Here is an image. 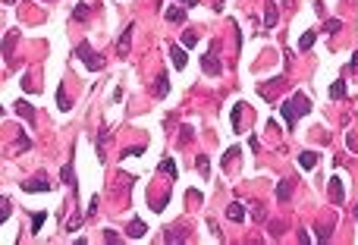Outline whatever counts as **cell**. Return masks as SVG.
I'll return each instance as SVG.
<instances>
[{"mask_svg":"<svg viewBox=\"0 0 358 245\" xmlns=\"http://www.w3.org/2000/svg\"><path fill=\"white\" fill-rule=\"evenodd\" d=\"M308 110H311V98L305 95V91H295V95L289 98V101H283V104H280V114H283V120H286L289 129H293L295 120H298L302 114H308Z\"/></svg>","mask_w":358,"mask_h":245,"instance_id":"cell-1","label":"cell"},{"mask_svg":"<svg viewBox=\"0 0 358 245\" xmlns=\"http://www.w3.org/2000/svg\"><path fill=\"white\" fill-rule=\"evenodd\" d=\"M76 54H79V60L85 63V69H91V72H101V69H104V57H98L95 48H91L88 41H79Z\"/></svg>","mask_w":358,"mask_h":245,"instance_id":"cell-2","label":"cell"},{"mask_svg":"<svg viewBox=\"0 0 358 245\" xmlns=\"http://www.w3.org/2000/svg\"><path fill=\"white\" fill-rule=\"evenodd\" d=\"M217 48H220V44L214 41V44H211V50L201 57V69L208 72V76H220V72H223V66H220V57H217Z\"/></svg>","mask_w":358,"mask_h":245,"instance_id":"cell-3","label":"cell"},{"mask_svg":"<svg viewBox=\"0 0 358 245\" xmlns=\"http://www.w3.org/2000/svg\"><path fill=\"white\" fill-rule=\"evenodd\" d=\"M16 41H19V29H10V32H6V38H3V44H0V54H3L6 63L13 60V48H16Z\"/></svg>","mask_w":358,"mask_h":245,"instance_id":"cell-4","label":"cell"},{"mask_svg":"<svg viewBox=\"0 0 358 245\" xmlns=\"http://www.w3.org/2000/svg\"><path fill=\"white\" fill-rule=\"evenodd\" d=\"M22 192H50L48 176H44V173H38L35 180H25V182H22Z\"/></svg>","mask_w":358,"mask_h":245,"instance_id":"cell-5","label":"cell"},{"mask_svg":"<svg viewBox=\"0 0 358 245\" xmlns=\"http://www.w3.org/2000/svg\"><path fill=\"white\" fill-rule=\"evenodd\" d=\"M132 29H135V25H126V29H123V35H119V41H116V54L119 57H126V54H129V44H132Z\"/></svg>","mask_w":358,"mask_h":245,"instance_id":"cell-6","label":"cell"},{"mask_svg":"<svg viewBox=\"0 0 358 245\" xmlns=\"http://www.w3.org/2000/svg\"><path fill=\"white\" fill-rule=\"evenodd\" d=\"M342 198H346V192H342V180H340V176H330V201L342 204Z\"/></svg>","mask_w":358,"mask_h":245,"instance_id":"cell-7","label":"cell"},{"mask_svg":"<svg viewBox=\"0 0 358 245\" xmlns=\"http://www.w3.org/2000/svg\"><path fill=\"white\" fill-rule=\"evenodd\" d=\"M170 60H173L176 69H185V63H189V57H185V48H179V44H170Z\"/></svg>","mask_w":358,"mask_h":245,"instance_id":"cell-8","label":"cell"},{"mask_svg":"<svg viewBox=\"0 0 358 245\" xmlns=\"http://www.w3.org/2000/svg\"><path fill=\"white\" fill-rule=\"evenodd\" d=\"M317 161H321L317 151H302V154H298V167H302V170H314Z\"/></svg>","mask_w":358,"mask_h":245,"instance_id":"cell-9","label":"cell"},{"mask_svg":"<svg viewBox=\"0 0 358 245\" xmlns=\"http://www.w3.org/2000/svg\"><path fill=\"white\" fill-rule=\"evenodd\" d=\"M227 217H229L233 223H242V220H245V208H242V201H229V204H227Z\"/></svg>","mask_w":358,"mask_h":245,"instance_id":"cell-10","label":"cell"},{"mask_svg":"<svg viewBox=\"0 0 358 245\" xmlns=\"http://www.w3.org/2000/svg\"><path fill=\"white\" fill-rule=\"evenodd\" d=\"M293 198V180H283L277 185V201H289Z\"/></svg>","mask_w":358,"mask_h":245,"instance_id":"cell-11","label":"cell"},{"mask_svg":"<svg viewBox=\"0 0 358 245\" xmlns=\"http://www.w3.org/2000/svg\"><path fill=\"white\" fill-rule=\"evenodd\" d=\"M277 13H280V10H277V3L264 6V29H274V25H277Z\"/></svg>","mask_w":358,"mask_h":245,"instance_id":"cell-12","label":"cell"},{"mask_svg":"<svg viewBox=\"0 0 358 245\" xmlns=\"http://www.w3.org/2000/svg\"><path fill=\"white\" fill-rule=\"evenodd\" d=\"M16 114L22 116V120H35V107H32V104H25V101H16Z\"/></svg>","mask_w":358,"mask_h":245,"instance_id":"cell-13","label":"cell"},{"mask_svg":"<svg viewBox=\"0 0 358 245\" xmlns=\"http://www.w3.org/2000/svg\"><path fill=\"white\" fill-rule=\"evenodd\" d=\"M330 98H333V101H342V98H346V82H342V79H336V82L330 85Z\"/></svg>","mask_w":358,"mask_h":245,"instance_id":"cell-14","label":"cell"},{"mask_svg":"<svg viewBox=\"0 0 358 245\" xmlns=\"http://www.w3.org/2000/svg\"><path fill=\"white\" fill-rule=\"evenodd\" d=\"M145 229H148V227H145L142 220H132V223H129V229H126V236H132V239H142Z\"/></svg>","mask_w":358,"mask_h":245,"instance_id":"cell-15","label":"cell"},{"mask_svg":"<svg viewBox=\"0 0 358 245\" xmlns=\"http://www.w3.org/2000/svg\"><path fill=\"white\" fill-rule=\"evenodd\" d=\"M163 16H167L170 22H182V19H185V10H182V6H167V10H163Z\"/></svg>","mask_w":358,"mask_h":245,"instance_id":"cell-16","label":"cell"},{"mask_svg":"<svg viewBox=\"0 0 358 245\" xmlns=\"http://www.w3.org/2000/svg\"><path fill=\"white\" fill-rule=\"evenodd\" d=\"M25 148H32V138L29 135H25V132H19V142L16 145H13V151H10V154H22V151Z\"/></svg>","mask_w":358,"mask_h":245,"instance_id":"cell-17","label":"cell"},{"mask_svg":"<svg viewBox=\"0 0 358 245\" xmlns=\"http://www.w3.org/2000/svg\"><path fill=\"white\" fill-rule=\"evenodd\" d=\"M154 95H157V98H167V95H170V79L163 76V72L157 76V91H154Z\"/></svg>","mask_w":358,"mask_h":245,"instance_id":"cell-18","label":"cell"},{"mask_svg":"<svg viewBox=\"0 0 358 245\" xmlns=\"http://www.w3.org/2000/svg\"><path fill=\"white\" fill-rule=\"evenodd\" d=\"M314 32H305V35L302 38H298V50H302V54H305V50H311V44H314Z\"/></svg>","mask_w":358,"mask_h":245,"instance_id":"cell-19","label":"cell"},{"mask_svg":"<svg viewBox=\"0 0 358 245\" xmlns=\"http://www.w3.org/2000/svg\"><path fill=\"white\" fill-rule=\"evenodd\" d=\"M57 107L63 110V114H66V110L72 107V104H69V98H66V88H63V85H60V88H57Z\"/></svg>","mask_w":358,"mask_h":245,"instance_id":"cell-20","label":"cell"},{"mask_svg":"<svg viewBox=\"0 0 358 245\" xmlns=\"http://www.w3.org/2000/svg\"><path fill=\"white\" fill-rule=\"evenodd\" d=\"M195 167H198V173L208 180V173H211V163H208V154H198V161H195Z\"/></svg>","mask_w":358,"mask_h":245,"instance_id":"cell-21","label":"cell"},{"mask_svg":"<svg viewBox=\"0 0 358 245\" xmlns=\"http://www.w3.org/2000/svg\"><path fill=\"white\" fill-rule=\"evenodd\" d=\"M233 132H242V104H233Z\"/></svg>","mask_w":358,"mask_h":245,"instance_id":"cell-22","label":"cell"},{"mask_svg":"<svg viewBox=\"0 0 358 245\" xmlns=\"http://www.w3.org/2000/svg\"><path fill=\"white\" fill-rule=\"evenodd\" d=\"M163 239H167V242H182V239H185V233H182V229H179V227H170Z\"/></svg>","mask_w":358,"mask_h":245,"instance_id":"cell-23","label":"cell"},{"mask_svg":"<svg viewBox=\"0 0 358 245\" xmlns=\"http://www.w3.org/2000/svg\"><path fill=\"white\" fill-rule=\"evenodd\" d=\"M161 173H167V176H179V173H176V163L170 161V157H163V161H161Z\"/></svg>","mask_w":358,"mask_h":245,"instance_id":"cell-24","label":"cell"},{"mask_svg":"<svg viewBox=\"0 0 358 245\" xmlns=\"http://www.w3.org/2000/svg\"><path fill=\"white\" fill-rule=\"evenodd\" d=\"M60 176H63V182H66V185H76V173H72V161L63 167V173H60Z\"/></svg>","mask_w":358,"mask_h":245,"instance_id":"cell-25","label":"cell"},{"mask_svg":"<svg viewBox=\"0 0 358 245\" xmlns=\"http://www.w3.org/2000/svg\"><path fill=\"white\" fill-rule=\"evenodd\" d=\"M44 220H48V214H44V211H38V214L32 217V233H38V229L44 227Z\"/></svg>","mask_w":358,"mask_h":245,"instance_id":"cell-26","label":"cell"},{"mask_svg":"<svg viewBox=\"0 0 358 245\" xmlns=\"http://www.w3.org/2000/svg\"><path fill=\"white\" fill-rule=\"evenodd\" d=\"M10 211H13V201H10V198H0V223L10 217Z\"/></svg>","mask_w":358,"mask_h":245,"instance_id":"cell-27","label":"cell"},{"mask_svg":"<svg viewBox=\"0 0 358 245\" xmlns=\"http://www.w3.org/2000/svg\"><path fill=\"white\" fill-rule=\"evenodd\" d=\"M340 29H342V19H327V25H324V32H327V35H336Z\"/></svg>","mask_w":358,"mask_h":245,"instance_id":"cell-28","label":"cell"},{"mask_svg":"<svg viewBox=\"0 0 358 245\" xmlns=\"http://www.w3.org/2000/svg\"><path fill=\"white\" fill-rule=\"evenodd\" d=\"M236 154H239V148H229L227 154H223V170L229 173V163H236Z\"/></svg>","mask_w":358,"mask_h":245,"instance_id":"cell-29","label":"cell"},{"mask_svg":"<svg viewBox=\"0 0 358 245\" xmlns=\"http://www.w3.org/2000/svg\"><path fill=\"white\" fill-rule=\"evenodd\" d=\"M192 138H195V132H192V126H182V132H179V145H189Z\"/></svg>","mask_w":358,"mask_h":245,"instance_id":"cell-30","label":"cell"},{"mask_svg":"<svg viewBox=\"0 0 358 245\" xmlns=\"http://www.w3.org/2000/svg\"><path fill=\"white\" fill-rule=\"evenodd\" d=\"M88 16H91V10H88L85 3H79L76 10H72V19H88Z\"/></svg>","mask_w":358,"mask_h":245,"instance_id":"cell-31","label":"cell"},{"mask_svg":"<svg viewBox=\"0 0 358 245\" xmlns=\"http://www.w3.org/2000/svg\"><path fill=\"white\" fill-rule=\"evenodd\" d=\"M195 44H198V35H195V32H185V35H182V48H195Z\"/></svg>","mask_w":358,"mask_h":245,"instance_id":"cell-32","label":"cell"},{"mask_svg":"<svg viewBox=\"0 0 358 245\" xmlns=\"http://www.w3.org/2000/svg\"><path fill=\"white\" fill-rule=\"evenodd\" d=\"M145 154V145H135V148H126L123 157H142Z\"/></svg>","mask_w":358,"mask_h":245,"instance_id":"cell-33","label":"cell"},{"mask_svg":"<svg viewBox=\"0 0 358 245\" xmlns=\"http://www.w3.org/2000/svg\"><path fill=\"white\" fill-rule=\"evenodd\" d=\"M79 227H82V214H76L69 223H66V229H69V233H72V229H79Z\"/></svg>","mask_w":358,"mask_h":245,"instance_id":"cell-34","label":"cell"},{"mask_svg":"<svg viewBox=\"0 0 358 245\" xmlns=\"http://www.w3.org/2000/svg\"><path fill=\"white\" fill-rule=\"evenodd\" d=\"M251 217H255V220H264V208H261V204H251Z\"/></svg>","mask_w":358,"mask_h":245,"instance_id":"cell-35","label":"cell"},{"mask_svg":"<svg viewBox=\"0 0 358 245\" xmlns=\"http://www.w3.org/2000/svg\"><path fill=\"white\" fill-rule=\"evenodd\" d=\"M104 239H107V242H119V236L114 233V229H104Z\"/></svg>","mask_w":358,"mask_h":245,"instance_id":"cell-36","label":"cell"},{"mask_svg":"<svg viewBox=\"0 0 358 245\" xmlns=\"http://www.w3.org/2000/svg\"><path fill=\"white\" fill-rule=\"evenodd\" d=\"M349 66H352V69L358 72V50H355V54H352V60H349Z\"/></svg>","mask_w":358,"mask_h":245,"instance_id":"cell-37","label":"cell"},{"mask_svg":"<svg viewBox=\"0 0 358 245\" xmlns=\"http://www.w3.org/2000/svg\"><path fill=\"white\" fill-rule=\"evenodd\" d=\"M182 6L189 10V6H198V0H182Z\"/></svg>","mask_w":358,"mask_h":245,"instance_id":"cell-38","label":"cell"},{"mask_svg":"<svg viewBox=\"0 0 358 245\" xmlns=\"http://www.w3.org/2000/svg\"><path fill=\"white\" fill-rule=\"evenodd\" d=\"M214 10H217V13L223 10V0H214Z\"/></svg>","mask_w":358,"mask_h":245,"instance_id":"cell-39","label":"cell"},{"mask_svg":"<svg viewBox=\"0 0 358 245\" xmlns=\"http://www.w3.org/2000/svg\"><path fill=\"white\" fill-rule=\"evenodd\" d=\"M355 220H358V204H355Z\"/></svg>","mask_w":358,"mask_h":245,"instance_id":"cell-40","label":"cell"},{"mask_svg":"<svg viewBox=\"0 0 358 245\" xmlns=\"http://www.w3.org/2000/svg\"><path fill=\"white\" fill-rule=\"evenodd\" d=\"M3 3H16V0H3Z\"/></svg>","mask_w":358,"mask_h":245,"instance_id":"cell-41","label":"cell"},{"mask_svg":"<svg viewBox=\"0 0 358 245\" xmlns=\"http://www.w3.org/2000/svg\"><path fill=\"white\" fill-rule=\"evenodd\" d=\"M0 114H3V104H0Z\"/></svg>","mask_w":358,"mask_h":245,"instance_id":"cell-42","label":"cell"},{"mask_svg":"<svg viewBox=\"0 0 358 245\" xmlns=\"http://www.w3.org/2000/svg\"><path fill=\"white\" fill-rule=\"evenodd\" d=\"M44 3H50V0H44Z\"/></svg>","mask_w":358,"mask_h":245,"instance_id":"cell-43","label":"cell"}]
</instances>
